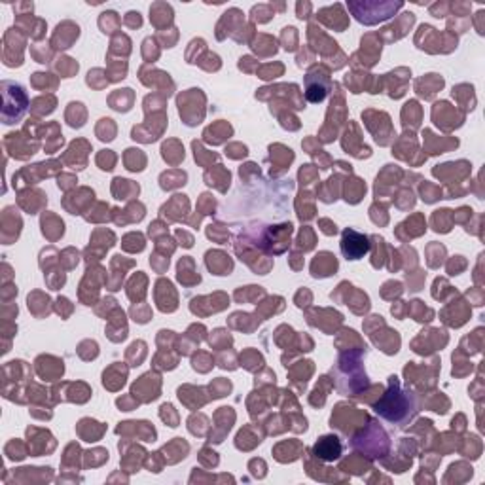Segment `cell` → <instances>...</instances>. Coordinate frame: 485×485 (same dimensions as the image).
<instances>
[{
    "instance_id": "cell-2",
    "label": "cell",
    "mask_w": 485,
    "mask_h": 485,
    "mask_svg": "<svg viewBox=\"0 0 485 485\" xmlns=\"http://www.w3.org/2000/svg\"><path fill=\"white\" fill-rule=\"evenodd\" d=\"M2 95H4V109H2V122L6 125L17 123L27 112V93L19 84L2 82Z\"/></svg>"
},
{
    "instance_id": "cell-8",
    "label": "cell",
    "mask_w": 485,
    "mask_h": 485,
    "mask_svg": "<svg viewBox=\"0 0 485 485\" xmlns=\"http://www.w3.org/2000/svg\"><path fill=\"white\" fill-rule=\"evenodd\" d=\"M307 10H311V4H302V2H300V4H298V17H300V19L307 17V15H305Z\"/></svg>"
},
{
    "instance_id": "cell-7",
    "label": "cell",
    "mask_w": 485,
    "mask_h": 485,
    "mask_svg": "<svg viewBox=\"0 0 485 485\" xmlns=\"http://www.w3.org/2000/svg\"><path fill=\"white\" fill-rule=\"evenodd\" d=\"M125 23H127L129 27H140V23H143L140 14H138V12H129V14L125 15Z\"/></svg>"
},
{
    "instance_id": "cell-6",
    "label": "cell",
    "mask_w": 485,
    "mask_h": 485,
    "mask_svg": "<svg viewBox=\"0 0 485 485\" xmlns=\"http://www.w3.org/2000/svg\"><path fill=\"white\" fill-rule=\"evenodd\" d=\"M324 256H326V253L319 254V256H317V260L313 262V266H311L313 277H328V275H332L333 271L338 269V262H336V256H333L332 260L328 262V264H326Z\"/></svg>"
},
{
    "instance_id": "cell-3",
    "label": "cell",
    "mask_w": 485,
    "mask_h": 485,
    "mask_svg": "<svg viewBox=\"0 0 485 485\" xmlns=\"http://www.w3.org/2000/svg\"><path fill=\"white\" fill-rule=\"evenodd\" d=\"M347 8L360 23L374 25L377 21L389 19L396 10L402 8V4L400 2H349Z\"/></svg>"
},
{
    "instance_id": "cell-4",
    "label": "cell",
    "mask_w": 485,
    "mask_h": 485,
    "mask_svg": "<svg viewBox=\"0 0 485 485\" xmlns=\"http://www.w3.org/2000/svg\"><path fill=\"white\" fill-rule=\"evenodd\" d=\"M369 243L368 237L363 233H356L355 230H345L341 237V253L347 260H360L364 254L368 253Z\"/></svg>"
},
{
    "instance_id": "cell-5",
    "label": "cell",
    "mask_w": 485,
    "mask_h": 485,
    "mask_svg": "<svg viewBox=\"0 0 485 485\" xmlns=\"http://www.w3.org/2000/svg\"><path fill=\"white\" fill-rule=\"evenodd\" d=\"M315 455L324 459V461H333L341 455V443L336 436H322L317 446H315Z\"/></svg>"
},
{
    "instance_id": "cell-1",
    "label": "cell",
    "mask_w": 485,
    "mask_h": 485,
    "mask_svg": "<svg viewBox=\"0 0 485 485\" xmlns=\"http://www.w3.org/2000/svg\"><path fill=\"white\" fill-rule=\"evenodd\" d=\"M376 412L383 415L387 421L399 423L402 427V423L412 419L417 413V404L413 400L412 392H404L400 389L399 377L392 376L389 377V391L383 396V400L376 404Z\"/></svg>"
}]
</instances>
